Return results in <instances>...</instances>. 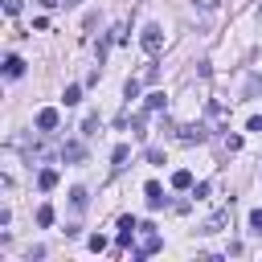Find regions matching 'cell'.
Wrapping results in <instances>:
<instances>
[{
  "label": "cell",
  "mask_w": 262,
  "mask_h": 262,
  "mask_svg": "<svg viewBox=\"0 0 262 262\" xmlns=\"http://www.w3.org/2000/svg\"><path fill=\"white\" fill-rule=\"evenodd\" d=\"M61 98H66V106H74V102L82 98V86H66V94H61Z\"/></svg>",
  "instance_id": "cell-13"
},
{
  "label": "cell",
  "mask_w": 262,
  "mask_h": 262,
  "mask_svg": "<svg viewBox=\"0 0 262 262\" xmlns=\"http://www.w3.org/2000/svg\"><path fill=\"white\" fill-rule=\"evenodd\" d=\"M90 250H94V254H102V250H106V237H102V233H94V237H90Z\"/></svg>",
  "instance_id": "cell-17"
},
{
  "label": "cell",
  "mask_w": 262,
  "mask_h": 262,
  "mask_svg": "<svg viewBox=\"0 0 262 262\" xmlns=\"http://www.w3.org/2000/svg\"><path fill=\"white\" fill-rule=\"evenodd\" d=\"M143 196H147V205H151V209H160V205H164V188H160L156 180H147V184H143Z\"/></svg>",
  "instance_id": "cell-5"
},
{
  "label": "cell",
  "mask_w": 262,
  "mask_h": 262,
  "mask_svg": "<svg viewBox=\"0 0 262 262\" xmlns=\"http://www.w3.org/2000/svg\"><path fill=\"white\" fill-rule=\"evenodd\" d=\"M180 139L184 143H201L205 139V127H180Z\"/></svg>",
  "instance_id": "cell-9"
},
{
  "label": "cell",
  "mask_w": 262,
  "mask_h": 262,
  "mask_svg": "<svg viewBox=\"0 0 262 262\" xmlns=\"http://www.w3.org/2000/svg\"><path fill=\"white\" fill-rule=\"evenodd\" d=\"M4 74H8V78H20V74H25V61H20L16 53H12V57L4 61Z\"/></svg>",
  "instance_id": "cell-8"
},
{
  "label": "cell",
  "mask_w": 262,
  "mask_h": 262,
  "mask_svg": "<svg viewBox=\"0 0 262 262\" xmlns=\"http://www.w3.org/2000/svg\"><path fill=\"white\" fill-rule=\"evenodd\" d=\"M192 4H201V12H213L217 8V0H192Z\"/></svg>",
  "instance_id": "cell-20"
},
{
  "label": "cell",
  "mask_w": 262,
  "mask_h": 262,
  "mask_svg": "<svg viewBox=\"0 0 262 262\" xmlns=\"http://www.w3.org/2000/svg\"><path fill=\"white\" fill-rule=\"evenodd\" d=\"M111 160H115V172H119V168H127V160H131V147H127V143H119Z\"/></svg>",
  "instance_id": "cell-10"
},
{
  "label": "cell",
  "mask_w": 262,
  "mask_h": 262,
  "mask_svg": "<svg viewBox=\"0 0 262 262\" xmlns=\"http://www.w3.org/2000/svg\"><path fill=\"white\" fill-rule=\"evenodd\" d=\"M123 94H127V98H135V94H139V82H135V78H127V86H123Z\"/></svg>",
  "instance_id": "cell-18"
},
{
  "label": "cell",
  "mask_w": 262,
  "mask_h": 262,
  "mask_svg": "<svg viewBox=\"0 0 262 262\" xmlns=\"http://www.w3.org/2000/svg\"><path fill=\"white\" fill-rule=\"evenodd\" d=\"M82 156H86V147H82V143H66V147H61V160H70V164H78Z\"/></svg>",
  "instance_id": "cell-6"
},
{
  "label": "cell",
  "mask_w": 262,
  "mask_h": 262,
  "mask_svg": "<svg viewBox=\"0 0 262 262\" xmlns=\"http://www.w3.org/2000/svg\"><path fill=\"white\" fill-rule=\"evenodd\" d=\"M4 12H8V16H16V12H20V0H4Z\"/></svg>",
  "instance_id": "cell-19"
},
{
  "label": "cell",
  "mask_w": 262,
  "mask_h": 262,
  "mask_svg": "<svg viewBox=\"0 0 262 262\" xmlns=\"http://www.w3.org/2000/svg\"><path fill=\"white\" fill-rule=\"evenodd\" d=\"M250 229L262 237V209H254V213H250Z\"/></svg>",
  "instance_id": "cell-16"
},
{
  "label": "cell",
  "mask_w": 262,
  "mask_h": 262,
  "mask_svg": "<svg viewBox=\"0 0 262 262\" xmlns=\"http://www.w3.org/2000/svg\"><path fill=\"white\" fill-rule=\"evenodd\" d=\"M70 201H74V209H86V188H74Z\"/></svg>",
  "instance_id": "cell-15"
},
{
  "label": "cell",
  "mask_w": 262,
  "mask_h": 262,
  "mask_svg": "<svg viewBox=\"0 0 262 262\" xmlns=\"http://www.w3.org/2000/svg\"><path fill=\"white\" fill-rule=\"evenodd\" d=\"M66 4H78V0H66Z\"/></svg>",
  "instance_id": "cell-22"
},
{
  "label": "cell",
  "mask_w": 262,
  "mask_h": 262,
  "mask_svg": "<svg viewBox=\"0 0 262 262\" xmlns=\"http://www.w3.org/2000/svg\"><path fill=\"white\" fill-rule=\"evenodd\" d=\"M37 225H53V205H41L37 209Z\"/></svg>",
  "instance_id": "cell-12"
},
{
  "label": "cell",
  "mask_w": 262,
  "mask_h": 262,
  "mask_svg": "<svg viewBox=\"0 0 262 262\" xmlns=\"http://www.w3.org/2000/svg\"><path fill=\"white\" fill-rule=\"evenodd\" d=\"M135 229H139V221H135V217H119V246H115V254H119L123 246H131Z\"/></svg>",
  "instance_id": "cell-2"
},
{
  "label": "cell",
  "mask_w": 262,
  "mask_h": 262,
  "mask_svg": "<svg viewBox=\"0 0 262 262\" xmlns=\"http://www.w3.org/2000/svg\"><path fill=\"white\" fill-rule=\"evenodd\" d=\"M139 45H143V53H160V49H164V29H160V25H143Z\"/></svg>",
  "instance_id": "cell-1"
},
{
  "label": "cell",
  "mask_w": 262,
  "mask_h": 262,
  "mask_svg": "<svg viewBox=\"0 0 262 262\" xmlns=\"http://www.w3.org/2000/svg\"><path fill=\"white\" fill-rule=\"evenodd\" d=\"M225 225H229V205H225V209H217V213H213V217L201 225V233H221Z\"/></svg>",
  "instance_id": "cell-3"
},
{
  "label": "cell",
  "mask_w": 262,
  "mask_h": 262,
  "mask_svg": "<svg viewBox=\"0 0 262 262\" xmlns=\"http://www.w3.org/2000/svg\"><path fill=\"white\" fill-rule=\"evenodd\" d=\"M250 131H258V135H262V115H254V119H250Z\"/></svg>",
  "instance_id": "cell-21"
},
{
  "label": "cell",
  "mask_w": 262,
  "mask_h": 262,
  "mask_svg": "<svg viewBox=\"0 0 262 262\" xmlns=\"http://www.w3.org/2000/svg\"><path fill=\"white\" fill-rule=\"evenodd\" d=\"M172 188H192V172L188 168H176L172 172Z\"/></svg>",
  "instance_id": "cell-7"
},
{
  "label": "cell",
  "mask_w": 262,
  "mask_h": 262,
  "mask_svg": "<svg viewBox=\"0 0 262 262\" xmlns=\"http://www.w3.org/2000/svg\"><path fill=\"white\" fill-rule=\"evenodd\" d=\"M160 106H164V94L151 90V94H147V111H160Z\"/></svg>",
  "instance_id": "cell-14"
},
{
  "label": "cell",
  "mask_w": 262,
  "mask_h": 262,
  "mask_svg": "<svg viewBox=\"0 0 262 262\" xmlns=\"http://www.w3.org/2000/svg\"><path fill=\"white\" fill-rule=\"evenodd\" d=\"M37 184H41V188L49 192V188L57 184V172H53V168H41V176H37Z\"/></svg>",
  "instance_id": "cell-11"
},
{
  "label": "cell",
  "mask_w": 262,
  "mask_h": 262,
  "mask_svg": "<svg viewBox=\"0 0 262 262\" xmlns=\"http://www.w3.org/2000/svg\"><path fill=\"white\" fill-rule=\"evenodd\" d=\"M57 119H61V115H57V106H41V111H37V131H53V127H57Z\"/></svg>",
  "instance_id": "cell-4"
}]
</instances>
